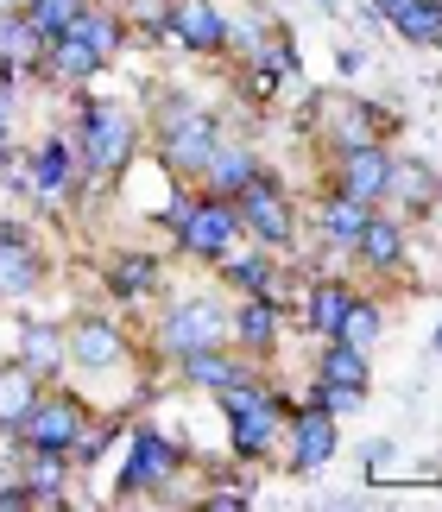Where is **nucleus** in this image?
Segmentation results:
<instances>
[{"label":"nucleus","instance_id":"nucleus-1","mask_svg":"<svg viewBox=\"0 0 442 512\" xmlns=\"http://www.w3.org/2000/svg\"><path fill=\"white\" fill-rule=\"evenodd\" d=\"M215 399H221V418H228V449L240 462H266L278 449V437H285V424H291V399L278 386L253 380V373L228 380Z\"/></svg>","mask_w":442,"mask_h":512},{"label":"nucleus","instance_id":"nucleus-2","mask_svg":"<svg viewBox=\"0 0 442 512\" xmlns=\"http://www.w3.org/2000/svg\"><path fill=\"white\" fill-rule=\"evenodd\" d=\"M114 51H120V19L102 13V7L89 0V7L45 45V70L57 76V83H89V76L102 70Z\"/></svg>","mask_w":442,"mask_h":512},{"label":"nucleus","instance_id":"nucleus-3","mask_svg":"<svg viewBox=\"0 0 442 512\" xmlns=\"http://www.w3.org/2000/svg\"><path fill=\"white\" fill-rule=\"evenodd\" d=\"M234 209H240V234H253L259 247H272L278 260H285L291 241H297V203L266 165H259V177L247 190H234Z\"/></svg>","mask_w":442,"mask_h":512},{"label":"nucleus","instance_id":"nucleus-4","mask_svg":"<svg viewBox=\"0 0 442 512\" xmlns=\"http://www.w3.org/2000/svg\"><path fill=\"white\" fill-rule=\"evenodd\" d=\"M76 152H83V171L108 177V171H120L139 152V121L127 108L83 102V108H76Z\"/></svg>","mask_w":442,"mask_h":512},{"label":"nucleus","instance_id":"nucleus-5","mask_svg":"<svg viewBox=\"0 0 442 512\" xmlns=\"http://www.w3.org/2000/svg\"><path fill=\"white\" fill-rule=\"evenodd\" d=\"M228 329H234V310L221 298H209V291H196V298H177L165 310V323H158V348H165L171 361H184V354H196V348H221Z\"/></svg>","mask_w":442,"mask_h":512},{"label":"nucleus","instance_id":"nucleus-6","mask_svg":"<svg viewBox=\"0 0 442 512\" xmlns=\"http://www.w3.org/2000/svg\"><path fill=\"white\" fill-rule=\"evenodd\" d=\"M240 241V209L234 196H215V190H196V209L184 215V228H177V247L190 253V260H221V253H234Z\"/></svg>","mask_w":442,"mask_h":512},{"label":"nucleus","instance_id":"nucleus-7","mask_svg":"<svg viewBox=\"0 0 442 512\" xmlns=\"http://www.w3.org/2000/svg\"><path fill=\"white\" fill-rule=\"evenodd\" d=\"M386 184H392V146L386 140H360V146L335 152V190L341 196L379 209V203H386Z\"/></svg>","mask_w":442,"mask_h":512},{"label":"nucleus","instance_id":"nucleus-8","mask_svg":"<svg viewBox=\"0 0 442 512\" xmlns=\"http://www.w3.org/2000/svg\"><path fill=\"white\" fill-rule=\"evenodd\" d=\"M221 146V127H215V114H203V108H171L165 114V165L171 171H184V177H203V165H209V152Z\"/></svg>","mask_w":442,"mask_h":512},{"label":"nucleus","instance_id":"nucleus-9","mask_svg":"<svg viewBox=\"0 0 442 512\" xmlns=\"http://www.w3.org/2000/svg\"><path fill=\"white\" fill-rule=\"evenodd\" d=\"M83 424H89L83 399H64V392H51V399H38L32 418L19 424V443H26V449H57V456H70V443L83 437Z\"/></svg>","mask_w":442,"mask_h":512},{"label":"nucleus","instance_id":"nucleus-10","mask_svg":"<svg viewBox=\"0 0 442 512\" xmlns=\"http://www.w3.org/2000/svg\"><path fill=\"white\" fill-rule=\"evenodd\" d=\"M177 468H184V449L165 443L158 430H139L127 449V468H120V494H158V487H171Z\"/></svg>","mask_w":442,"mask_h":512},{"label":"nucleus","instance_id":"nucleus-11","mask_svg":"<svg viewBox=\"0 0 442 512\" xmlns=\"http://www.w3.org/2000/svg\"><path fill=\"white\" fill-rule=\"evenodd\" d=\"M341 449V418L335 411H316V405H291V475H310V468L335 462Z\"/></svg>","mask_w":442,"mask_h":512},{"label":"nucleus","instance_id":"nucleus-12","mask_svg":"<svg viewBox=\"0 0 442 512\" xmlns=\"http://www.w3.org/2000/svg\"><path fill=\"white\" fill-rule=\"evenodd\" d=\"M171 38V45H184V51H228V19H221L215 0H171V13H165V26H158Z\"/></svg>","mask_w":442,"mask_h":512},{"label":"nucleus","instance_id":"nucleus-13","mask_svg":"<svg viewBox=\"0 0 442 512\" xmlns=\"http://www.w3.org/2000/svg\"><path fill=\"white\" fill-rule=\"evenodd\" d=\"M64 348H70V367H83V373H114V367H127V336H120L114 323H102V317H83L64 336Z\"/></svg>","mask_w":442,"mask_h":512},{"label":"nucleus","instance_id":"nucleus-14","mask_svg":"<svg viewBox=\"0 0 442 512\" xmlns=\"http://www.w3.org/2000/svg\"><path fill=\"white\" fill-rule=\"evenodd\" d=\"M45 45H51V38L26 19V7H19V13H0V70H7V83H19L26 70L45 64Z\"/></svg>","mask_w":442,"mask_h":512},{"label":"nucleus","instance_id":"nucleus-15","mask_svg":"<svg viewBox=\"0 0 442 512\" xmlns=\"http://www.w3.org/2000/svg\"><path fill=\"white\" fill-rule=\"evenodd\" d=\"M38 285V247L19 222H0V298H32Z\"/></svg>","mask_w":442,"mask_h":512},{"label":"nucleus","instance_id":"nucleus-16","mask_svg":"<svg viewBox=\"0 0 442 512\" xmlns=\"http://www.w3.org/2000/svg\"><path fill=\"white\" fill-rule=\"evenodd\" d=\"M278 317H285V304H272V298H240L234 304V329H228V342L240 354H266L278 348Z\"/></svg>","mask_w":442,"mask_h":512},{"label":"nucleus","instance_id":"nucleus-17","mask_svg":"<svg viewBox=\"0 0 442 512\" xmlns=\"http://www.w3.org/2000/svg\"><path fill=\"white\" fill-rule=\"evenodd\" d=\"M253 177H259V152H253L247 140H221V146L209 152V165H203V177H196V184L215 190V196H234V190H247Z\"/></svg>","mask_w":442,"mask_h":512},{"label":"nucleus","instance_id":"nucleus-18","mask_svg":"<svg viewBox=\"0 0 442 512\" xmlns=\"http://www.w3.org/2000/svg\"><path fill=\"white\" fill-rule=\"evenodd\" d=\"M38 399H45V380H38L19 354H13V361H0V430H13V437H19V424L32 418Z\"/></svg>","mask_w":442,"mask_h":512},{"label":"nucleus","instance_id":"nucleus-19","mask_svg":"<svg viewBox=\"0 0 442 512\" xmlns=\"http://www.w3.org/2000/svg\"><path fill=\"white\" fill-rule=\"evenodd\" d=\"M354 253H360L367 272H398V266H405V222L373 209L367 228H360V241H354Z\"/></svg>","mask_w":442,"mask_h":512},{"label":"nucleus","instance_id":"nucleus-20","mask_svg":"<svg viewBox=\"0 0 442 512\" xmlns=\"http://www.w3.org/2000/svg\"><path fill=\"white\" fill-rule=\"evenodd\" d=\"M177 373H184V386H196V392H221L228 380H240V373H253L247 367V354L240 348H196V354H184V361H177Z\"/></svg>","mask_w":442,"mask_h":512},{"label":"nucleus","instance_id":"nucleus-21","mask_svg":"<svg viewBox=\"0 0 442 512\" xmlns=\"http://www.w3.org/2000/svg\"><path fill=\"white\" fill-rule=\"evenodd\" d=\"M360 298V291L348 285V279H316L310 291H304V323L316 329V336H335V329H341V317H348V304Z\"/></svg>","mask_w":442,"mask_h":512},{"label":"nucleus","instance_id":"nucleus-22","mask_svg":"<svg viewBox=\"0 0 442 512\" xmlns=\"http://www.w3.org/2000/svg\"><path fill=\"white\" fill-rule=\"evenodd\" d=\"M367 203H354V196H341V190H329L323 203H316V234H323L329 247H354L360 241V228H367Z\"/></svg>","mask_w":442,"mask_h":512},{"label":"nucleus","instance_id":"nucleus-23","mask_svg":"<svg viewBox=\"0 0 442 512\" xmlns=\"http://www.w3.org/2000/svg\"><path fill=\"white\" fill-rule=\"evenodd\" d=\"M316 380H329V386H360V392H373V361H367V348H354V342L329 336V348L316 354Z\"/></svg>","mask_w":442,"mask_h":512},{"label":"nucleus","instance_id":"nucleus-24","mask_svg":"<svg viewBox=\"0 0 442 512\" xmlns=\"http://www.w3.org/2000/svg\"><path fill=\"white\" fill-rule=\"evenodd\" d=\"M386 203H405V209H430L436 203V171L411 152H392V184H386Z\"/></svg>","mask_w":442,"mask_h":512},{"label":"nucleus","instance_id":"nucleus-25","mask_svg":"<svg viewBox=\"0 0 442 512\" xmlns=\"http://www.w3.org/2000/svg\"><path fill=\"white\" fill-rule=\"evenodd\" d=\"M19 361H26L38 380H51L57 367L70 361V348H64V329H51V323H32L26 336H19Z\"/></svg>","mask_w":442,"mask_h":512},{"label":"nucleus","instance_id":"nucleus-26","mask_svg":"<svg viewBox=\"0 0 442 512\" xmlns=\"http://www.w3.org/2000/svg\"><path fill=\"white\" fill-rule=\"evenodd\" d=\"M108 291H114V298H152V291H158V260H152V253H120V260L108 266Z\"/></svg>","mask_w":442,"mask_h":512},{"label":"nucleus","instance_id":"nucleus-27","mask_svg":"<svg viewBox=\"0 0 442 512\" xmlns=\"http://www.w3.org/2000/svg\"><path fill=\"white\" fill-rule=\"evenodd\" d=\"M392 32L405 38V45H417V51H436V38H442V0H411V7L392 19Z\"/></svg>","mask_w":442,"mask_h":512},{"label":"nucleus","instance_id":"nucleus-28","mask_svg":"<svg viewBox=\"0 0 442 512\" xmlns=\"http://www.w3.org/2000/svg\"><path fill=\"white\" fill-rule=\"evenodd\" d=\"M335 336H341V342H354V348H373L379 336H386V304L360 291V298L348 304V317H341V329H335Z\"/></svg>","mask_w":442,"mask_h":512},{"label":"nucleus","instance_id":"nucleus-29","mask_svg":"<svg viewBox=\"0 0 442 512\" xmlns=\"http://www.w3.org/2000/svg\"><path fill=\"white\" fill-rule=\"evenodd\" d=\"M70 165H76V152H70V140H45L32 152V190H45V196H57L70 184Z\"/></svg>","mask_w":442,"mask_h":512},{"label":"nucleus","instance_id":"nucleus-30","mask_svg":"<svg viewBox=\"0 0 442 512\" xmlns=\"http://www.w3.org/2000/svg\"><path fill=\"white\" fill-rule=\"evenodd\" d=\"M64 462L70 456H57V449H26V475H19V481H26L38 500H57V494H64Z\"/></svg>","mask_w":442,"mask_h":512},{"label":"nucleus","instance_id":"nucleus-31","mask_svg":"<svg viewBox=\"0 0 442 512\" xmlns=\"http://www.w3.org/2000/svg\"><path fill=\"white\" fill-rule=\"evenodd\" d=\"M304 405H316V411H335V418H354V411L367 405V392H360V386H329V380H316V386L304 392Z\"/></svg>","mask_w":442,"mask_h":512},{"label":"nucleus","instance_id":"nucleus-32","mask_svg":"<svg viewBox=\"0 0 442 512\" xmlns=\"http://www.w3.org/2000/svg\"><path fill=\"white\" fill-rule=\"evenodd\" d=\"M83 7H89V0H26V19H32V26L45 32V38H57V32H64Z\"/></svg>","mask_w":442,"mask_h":512},{"label":"nucleus","instance_id":"nucleus-33","mask_svg":"<svg viewBox=\"0 0 442 512\" xmlns=\"http://www.w3.org/2000/svg\"><path fill=\"white\" fill-rule=\"evenodd\" d=\"M190 209H196V190H171V203L158 209V222H165V228L177 234V228H184V215H190Z\"/></svg>","mask_w":442,"mask_h":512},{"label":"nucleus","instance_id":"nucleus-34","mask_svg":"<svg viewBox=\"0 0 442 512\" xmlns=\"http://www.w3.org/2000/svg\"><path fill=\"white\" fill-rule=\"evenodd\" d=\"M19 506H38V494L26 481H13V487H0V512H19Z\"/></svg>","mask_w":442,"mask_h":512},{"label":"nucleus","instance_id":"nucleus-35","mask_svg":"<svg viewBox=\"0 0 442 512\" xmlns=\"http://www.w3.org/2000/svg\"><path fill=\"white\" fill-rule=\"evenodd\" d=\"M367 475H392V443H367Z\"/></svg>","mask_w":442,"mask_h":512},{"label":"nucleus","instance_id":"nucleus-36","mask_svg":"<svg viewBox=\"0 0 442 512\" xmlns=\"http://www.w3.org/2000/svg\"><path fill=\"white\" fill-rule=\"evenodd\" d=\"M405 7H411V0H373V19H386V26H392V19L405 13Z\"/></svg>","mask_w":442,"mask_h":512},{"label":"nucleus","instance_id":"nucleus-37","mask_svg":"<svg viewBox=\"0 0 442 512\" xmlns=\"http://www.w3.org/2000/svg\"><path fill=\"white\" fill-rule=\"evenodd\" d=\"M430 348H436V354H442V323H436V342H430Z\"/></svg>","mask_w":442,"mask_h":512},{"label":"nucleus","instance_id":"nucleus-38","mask_svg":"<svg viewBox=\"0 0 442 512\" xmlns=\"http://www.w3.org/2000/svg\"><path fill=\"white\" fill-rule=\"evenodd\" d=\"M316 7H323V13H335V0H316Z\"/></svg>","mask_w":442,"mask_h":512},{"label":"nucleus","instance_id":"nucleus-39","mask_svg":"<svg viewBox=\"0 0 442 512\" xmlns=\"http://www.w3.org/2000/svg\"><path fill=\"white\" fill-rule=\"evenodd\" d=\"M436 196H442V177H436Z\"/></svg>","mask_w":442,"mask_h":512},{"label":"nucleus","instance_id":"nucleus-40","mask_svg":"<svg viewBox=\"0 0 442 512\" xmlns=\"http://www.w3.org/2000/svg\"><path fill=\"white\" fill-rule=\"evenodd\" d=\"M436 51H442V38H436Z\"/></svg>","mask_w":442,"mask_h":512}]
</instances>
